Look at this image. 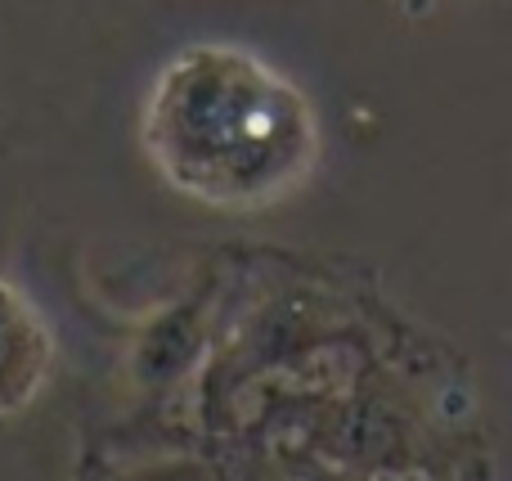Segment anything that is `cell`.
I'll return each instance as SVG.
<instances>
[{
    "label": "cell",
    "instance_id": "obj_1",
    "mask_svg": "<svg viewBox=\"0 0 512 481\" xmlns=\"http://www.w3.org/2000/svg\"><path fill=\"white\" fill-rule=\"evenodd\" d=\"M140 140L176 194L221 212L283 203L319 162L310 99L261 54L225 41L185 45L162 63Z\"/></svg>",
    "mask_w": 512,
    "mask_h": 481
},
{
    "label": "cell",
    "instance_id": "obj_2",
    "mask_svg": "<svg viewBox=\"0 0 512 481\" xmlns=\"http://www.w3.org/2000/svg\"><path fill=\"white\" fill-rule=\"evenodd\" d=\"M54 369V333L41 306L0 279V419L23 414Z\"/></svg>",
    "mask_w": 512,
    "mask_h": 481
}]
</instances>
